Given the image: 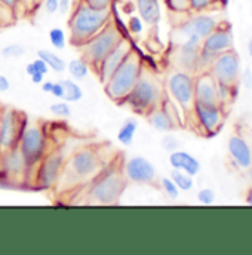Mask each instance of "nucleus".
<instances>
[{
	"label": "nucleus",
	"instance_id": "1",
	"mask_svg": "<svg viewBox=\"0 0 252 255\" xmlns=\"http://www.w3.org/2000/svg\"><path fill=\"white\" fill-rule=\"evenodd\" d=\"M70 12L68 31L74 48L85 45L112 21L110 7H97L86 0H77Z\"/></svg>",
	"mask_w": 252,
	"mask_h": 255
},
{
	"label": "nucleus",
	"instance_id": "2",
	"mask_svg": "<svg viewBox=\"0 0 252 255\" xmlns=\"http://www.w3.org/2000/svg\"><path fill=\"white\" fill-rule=\"evenodd\" d=\"M165 97L166 92L160 79L151 70L144 67L124 104H126L133 113L139 116H147L151 110L163 103Z\"/></svg>",
	"mask_w": 252,
	"mask_h": 255
},
{
	"label": "nucleus",
	"instance_id": "3",
	"mask_svg": "<svg viewBox=\"0 0 252 255\" xmlns=\"http://www.w3.org/2000/svg\"><path fill=\"white\" fill-rule=\"evenodd\" d=\"M126 181L122 166L118 163H107L91 181L86 190V197L91 203L97 205H116L124 191Z\"/></svg>",
	"mask_w": 252,
	"mask_h": 255
},
{
	"label": "nucleus",
	"instance_id": "4",
	"mask_svg": "<svg viewBox=\"0 0 252 255\" xmlns=\"http://www.w3.org/2000/svg\"><path fill=\"white\" fill-rule=\"evenodd\" d=\"M106 165L107 163H104V157L98 145L79 147L65 159L60 183L68 181V184H79L91 181Z\"/></svg>",
	"mask_w": 252,
	"mask_h": 255
},
{
	"label": "nucleus",
	"instance_id": "5",
	"mask_svg": "<svg viewBox=\"0 0 252 255\" xmlns=\"http://www.w3.org/2000/svg\"><path fill=\"white\" fill-rule=\"evenodd\" d=\"M144 68V63L138 52L132 51L124 63L118 67V70L109 77L107 82L103 83L106 95L116 104H124L127 94L135 86L141 71Z\"/></svg>",
	"mask_w": 252,
	"mask_h": 255
},
{
	"label": "nucleus",
	"instance_id": "6",
	"mask_svg": "<svg viewBox=\"0 0 252 255\" xmlns=\"http://www.w3.org/2000/svg\"><path fill=\"white\" fill-rule=\"evenodd\" d=\"M18 148L21 154L24 156V160L28 166V169L33 171L37 166V163L45 157V154L51 150L49 148V138L40 122H28L21 132Z\"/></svg>",
	"mask_w": 252,
	"mask_h": 255
},
{
	"label": "nucleus",
	"instance_id": "7",
	"mask_svg": "<svg viewBox=\"0 0 252 255\" xmlns=\"http://www.w3.org/2000/svg\"><path fill=\"white\" fill-rule=\"evenodd\" d=\"M124 34L118 28V25L110 21L100 33H97L91 40H88L85 45H82L80 54L88 61L89 67L97 73L100 64L110 54V51L122 40Z\"/></svg>",
	"mask_w": 252,
	"mask_h": 255
},
{
	"label": "nucleus",
	"instance_id": "8",
	"mask_svg": "<svg viewBox=\"0 0 252 255\" xmlns=\"http://www.w3.org/2000/svg\"><path fill=\"white\" fill-rule=\"evenodd\" d=\"M165 92L171 101L184 113H190L194 104V76L186 70H174L166 77Z\"/></svg>",
	"mask_w": 252,
	"mask_h": 255
},
{
	"label": "nucleus",
	"instance_id": "9",
	"mask_svg": "<svg viewBox=\"0 0 252 255\" xmlns=\"http://www.w3.org/2000/svg\"><path fill=\"white\" fill-rule=\"evenodd\" d=\"M65 156L60 148L49 150L33 171V184L40 190H51L58 186L63 175Z\"/></svg>",
	"mask_w": 252,
	"mask_h": 255
},
{
	"label": "nucleus",
	"instance_id": "10",
	"mask_svg": "<svg viewBox=\"0 0 252 255\" xmlns=\"http://www.w3.org/2000/svg\"><path fill=\"white\" fill-rule=\"evenodd\" d=\"M233 49V33L230 25L223 27L221 24L217 25V28L206 36L202 40V48L199 54V67L197 70H205L209 68V65L223 52H227ZM208 71V70H206Z\"/></svg>",
	"mask_w": 252,
	"mask_h": 255
},
{
	"label": "nucleus",
	"instance_id": "11",
	"mask_svg": "<svg viewBox=\"0 0 252 255\" xmlns=\"http://www.w3.org/2000/svg\"><path fill=\"white\" fill-rule=\"evenodd\" d=\"M209 74L223 88L233 89L241 79V58L235 49L220 54L208 68Z\"/></svg>",
	"mask_w": 252,
	"mask_h": 255
},
{
	"label": "nucleus",
	"instance_id": "12",
	"mask_svg": "<svg viewBox=\"0 0 252 255\" xmlns=\"http://www.w3.org/2000/svg\"><path fill=\"white\" fill-rule=\"evenodd\" d=\"M27 124V116L12 107L0 110V151L18 147L21 132Z\"/></svg>",
	"mask_w": 252,
	"mask_h": 255
},
{
	"label": "nucleus",
	"instance_id": "13",
	"mask_svg": "<svg viewBox=\"0 0 252 255\" xmlns=\"http://www.w3.org/2000/svg\"><path fill=\"white\" fill-rule=\"evenodd\" d=\"M194 116L196 125L206 136H212L220 132L224 122V113L221 104H203L194 103L190 112Z\"/></svg>",
	"mask_w": 252,
	"mask_h": 255
},
{
	"label": "nucleus",
	"instance_id": "14",
	"mask_svg": "<svg viewBox=\"0 0 252 255\" xmlns=\"http://www.w3.org/2000/svg\"><path fill=\"white\" fill-rule=\"evenodd\" d=\"M124 175L127 183L139 186H151L157 181L156 166L144 156H132L122 166Z\"/></svg>",
	"mask_w": 252,
	"mask_h": 255
},
{
	"label": "nucleus",
	"instance_id": "15",
	"mask_svg": "<svg viewBox=\"0 0 252 255\" xmlns=\"http://www.w3.org/2000/svg\"><path fill=\"white\" fill-rule=\"evenodd\" d=\"M0 174L13 183H22L31 175L18 147L0 151Z\"/></svg>",
	"mask_w": 252,
	"mask_h": 255
},
{
	"label": "nucleus",
	"instance_id": "16",
	"mask_svg": "<svg viewBox=\"0 0 252 255\" xmlns=\"http://www.w3.org/2000/svg\"><path fill=\"white\" fill-rule=\"evenodd\" d=\"M220 22L217 21V18H214L212 15L208 13H196L193 16H190L189 19H186L180 27H178V34L183 39L187 37H199L200 40H203L206 36H209L218 25Z\"/></svg>",
	"mask_w": 252,
	"mask_h": 255
},
{
	"label": "nucleus",
	"instance_id": "17",
	"mask_svg": "<svg viewBox=\"0 0 252 255\" xmlns=\"http://www.w3.org/2000/svg\"><path fill=\"white\" fill-rule=\"evenodd\" d=\"M132 51H133L132 43L126 37H122V40L110 51V54L103 60V63L100 64V67L97 70V76H98L100 82L101 83L107 82L109 77L118 70V67L125 61L126 57Z\"/></svg>",
	"mask_w": 252,
	"mask_h": 255
},
{
	"label": "nucleus",
	"instance_id": "18",
	"mask_svg": "<svg viewBox=\"0 0 252 255\" xmlns=\"http://www.w3.org/2000/svg\"><path fill=\"white\" fill-rule=\"evenodd\" d=\"M194 103L221 104V89L209 71H202L194 77Z\"/></svg>",
	"mask_w": 252,
	"mask_h": 255
},
{
	"label": "nucleus",
	"instance_id": "19",
	"mask_svg": "<svg viewBox=\"0 0 252 255\" xmlns=\"http://www.w3.org/2000/svg\"><path fill=\"white\" fill-rule=\"evenodd\" d=\"M202 48V40L199 37H187L183 40V43L178 48L177 52V64L181 70H186L190 73L197 71L199 67V54Z\"/></svg>",
	"mask_w": 252,
	"mask_h": 255
},
{
	"label": "nucleus",
	"instance_id": "20",
	"mask_svg": "<svg viewBox=\"0 0 252 255\" xmlns=\"http://www.w3.org/2000/svg\"><path fill=\"white\" fill-rule=\"evenodd\" d=\"M145 118H147L148 124L151 125L153 129H156L159 132H163V133H168V132L174 130L178 125L177 115L172 113L166 97H165L163 103L159 107H156L154 110H151Z\"/></svg>",
	"mask_w": 252,
	"mask_h": 255
},
{
	"label": "nucleus",
	"instance_id": "21",
	"mask_svg": "<svg viewBox=\"0 0 252 255\" xmlns=\"http://www.w3.org/2000/svg\"><path fill=\"white\" fill-rule=\"evenodd\" d=\"M229 154L232 156L233 162L241 169H248L252 160V150L250 144L239 135H232L227 141Z\"/></svg>",
	"mask_w": 252,
	"mask_h": 255
},
{
	"label": "nucleus",
	"instance_id": "22",
	"mask_svg": "<svg viewBox=\"0 0 252 255\" xmlns=\"http://www.w3.org/2000/svg\"><path fill=\"white\" fill-rule=\"evenodd\" d=\"M169 165L172 169H178V171H184L186 174H189L191 177L199 175L200 172V162L190 154L189 151L184 150H175L172 153H169Z\"/></svg>",
	"mask_w": 252,
	"mask_h": 255
},
{
	"label": "nucleus",
	"instance_id": "23",
	"mask_svg": "<svg viewBox=\"0 0 252 255\" xmlns=\"http://www.w3.org/2000/svg\"><path fill=\"white\" fill-rule=\"evenodd\" d=\"M135 7L144 24L147 25L159 24L162 18V9L159 0H135Z\"/></svg>",
	"mask_w": 252,
	"mask_h": 255
},
{
	"label": "nucleus",
	"instance_id": "24",
	"mask_svg": "<svg viewBox=\"0 0 252 255\" xmlns=\"http://www.w3.org/2000/svg\"><path fill=\"white\" fill-rule=\"evenodd\" d=\"M136 130H138V122L136 119H126L125 122L122 124V127L119 128V132H118V141L125 145L129 147L132 145L133 139H135V135H136Z\"/></svg>",
	"mask_w": 252,
	"mask_h": 255
},
{
	"label": "nucleus",
	"instance_id": "25",
	"mask_svg": "<svg viewBox=\"0 0 252 255\" xmlns=\"http://www.w3.org/2000/svg\"><path fill=\"white\" fill-rule=\"evenodd\" d=\"M37 57L42 58L45 63L48 64L49 70L55 71V73H64L67 70V63L64 61L60 55H57L55 52L52 51H48V49H40L37 51Z\"/></svg>",
	"mask_w": 252,
	"mask_h": 255
},
{
	"label": "nucleus",
	"instance_id": "26",
	"mask_svg": "<svg viewBox=\"0 0 252 255\" xmlns=\"http://www.w3.org/2000/svg\"><path fill=\"white\" fill-rule=\"evenodd\" d=\"M64 86V101L67 103H79L83 98V91L77 80L74 79H64L61 80Z\"/></svg>",
	"mask_w": 252,
	"mask_h": 255
},
{
	"label": "nucleus",
	"instance_id": "27",
	"mask_svg": "<svg viewBox=\"0 0 252 255\" xmlns=\"http://www.w3.org/2000/svg\"><path fill=\"white\" fill-rule=\"evenodd\" d=\"M67 70H68L71 79L83 80L89 74L91 67H89V64H88V61L83 57H79V58H74L70 63H67Z\"/></svg>",
	"mask_w": 252,
	"mask_h": 255
},
{
	"label": "nucleus",
	"instance_id": "28",
	"mask_svg": "<svg viewBox=\"0 0 252 255\" xmlns=\"http://www.w3.org/2000/svg\"><path fill=\"white\" fill-rule=\"evenodd\" d=\"M169 177H171V180L177 184V187L180 189V191H190L194 187V177L186 174L184 171L172 169Z\"/></svg>",
	"mask_w": 252,
	"mask_h": 255
},
{
	"label": "nucleus",
	"instance_id": "29",
	"mask_svg": "<svg viewBox=\"0 0 252 255\" xmlns=\"http://www.w3.org/2000/svg\"><path fill=\"white\" fill-rule=\"evenodd\" d=\"M49 42L55 49H64L67 46V34L63 28L54 27L49 30Z\"/></svg>",
	"mask_w": 252,
	"mask_h": 255
},
{
	"label": "nucleus",
	"instance_id": "30",
	"mask_svg": "<svg viewBox=\"0 0 252 255\" xmlns=\"http://www.w3.org/2000/svg\"><path fill=\"white\" fill-rule=\"evenodd\" d=\"M25 52H27V49L22 45L10 43V45H6L1 49V57L6 58V60H16V58H21Z\"/></svg>",
	"mask_w": 252,
	"mask_h": 255
},
{
	"label": "nucleus",
	"instance_id": "31",
	"mask_svg": "<svg viewBox=\"0 0 252 255\" xmlns=\"http://www.w3.org/2000/svg\"><path fill=\"white\" fill-rule=\"evenodd\" d=\"M49 112H51L54 116L60 118V119H68V118L71 116V113H73L70 103H67V101H64V100L58 101V103H54V104L49 107Z\"/></svg>",
	"mask_w": 252,
	"mask_h": 255
},
{
	"label": "nucleus",
	"instance_id": "32",
	"mask_svg": "<svg viewBox=\"0 0 252 255\" xmlns=\"http://www.w3.org/2000/svg\"><path fill=\"white\" fill-rule=\"evenodd\" d=\"M25 73L28 74V76H31V74H34V73H42V74H48L49 73V67H48V64L45 63L42 58H36V60H33L31 63H28L25 65Z\"/></svg>",
	"mask_w": 252,
	"mask_h": 255
},
{
	"label": "nucleus",
	"instance_id": "33",
	"mask_svg": "<svg viewBox=\"0 0 252 255\" xmlns=\"http://www.w3.org/2000/svg\"><path fill=\"white\" fill-rule=\"evenodd\" d=\"M160 187L165 191V194L169 199H178L180 197V189L177 187V184L171 180V177H163L160 180Z\"/></svg>",
	"mask_w": 252,
	"mask_h": 255
},
{
	"label": "nucleus",
	"instance_id": "34",
	"mask_svg": "<svg viewBox=\"0 0 252 255\" xmlns=\"http://www.w3.org/2000/svg\"><path fill=\"white\" fill-rule=\"evenodd\" d=\"M127 31L132 36H139L144 31V21L139 18V15H130L127 18Z\"/></svg>",
	"mask_w": 252,
	"mask_h": 255
},
{
	"label": "nucleus",
	"instance_id": "35",
	"mask_svg": "<svg viewBox=\"0 0 252 255\" xmlns=\"http://www.w3.org/2000/svg\"><path fill=\"white\" fill-rule=\"evenodd\" d=\"M15 22V9L0 4V27H9Z\"/></svg>",
	"mask_w": 252,
	"mask_h": 255
},
{
	"label": "nucleus",
	"instance_id": "36",
	"mask_svg": "<svg viewBox=\"0 0 252 255\" xmlns=\"http://www.w3.org/2000/svg\"><path fill=\"white\" fill-rule=\"evenodd\" d=\"M160 144H162V148H163L165 151H168V153H172V151H175V150L181 148V141H180L177 136L169 135V132L162 138Z\"/></svg>",
	"mask_w": 252,
	"mask_h": 255
},
{
	"label": "nucleus",
	"instance_id": "37",
	"mask_svg": "<svg viewBox=\"0 0 252 255\" xmlns=\"http://www.w3.org/2000/svg\"><path fill=\"white\" fill-rule=\"evenodd\" d=\"M217 0H189L190 10L191 12H196V13H200V12H205L206 9H209Z\"/></svg>",
	"mask_w": 252,
	"mask_h": 255
},
{
	"label": "nucleus",
	"instance_id": "38",
	"mask_svg": "<svg viewBox=\"0 0 252 255\" xmlns=\"http://www.w3.org/2000/svg\"><path fill=\"white\" fill-rule=\"evenodd\" d=\"M197 200L202 203V205H212L215 202V191L209 187H205V189H200L197 191Z\"/></svg>",
	"mask_w": 252,
	"mask_h": 255
},
{
	"label": "nucleus",
	"instance_id": "39",
	"mask_svg": "<svg viewBox=\"0 0 252 255\" xmlns=\"http://www.w3.org/2000/svg\"><path fill=\"white\" fill-rule=\"evenodd\" d=\"M168 4L171 7V10L183 13V12H189L190 4L189 0H168Z\"/></svg>",
	"mask_w": 252,
	"mask_h": 255
},
{
	"label": "nucleus",
	"instance_id": "40",
	"mask_svg": "<svg viewBox=\"0 0 252 255\" xmlns=\"http://www.w3.org/2000/svg\"><path fill=\"white\" fill-rule=\"evenodd\" d=\"M43 9L49 15L57 13L60 10V0H45L43 1Z\"/></svg>",
	"mask_w": 252,
	"mask_h": 255
},
{
	"label": "nucleus",
	"instance_id": "41",
	"mask_svg": "<svg viewBox=\"0 0 252 255\" xmlns=\"http://www.w3.org/2000/svg\"><path fill=\"white\" fill-rule=\"evenodd\" d=\"M51 95H52L54 98H57V100H63L64 86L63 83H61V80H60V82H54V88H52V91H51Z\"/></svg>",
	"mask_w": 252,
	"mask_h": 255
},
{
	"label": "nucleus",
	"instance_id": "42",
	"mask_svg": "<svg viewBox=\"0 0 252 255\" xmlns=\"http://www.w3.org/2000/svg\"><path fill=\"white\" fill-rule=\"evenodd\" d=\"M73 7V0H60V10L61 13H68Z\"/></svg>",
	"mask_w": 252,
	"mask_h": 255
},
{
	"label": "nucleus",
	"instance_id": "43",
	"mask_svg": "<svg viewBox=\"0 0 252 255\" xmlns=\"http://www.w3.org/2000/svg\"><path fill=\"white\" fill-rule=\"evenodd\" d=\"M86 1L97 7H110L113 3V0H86Z\"/></svg>",
	"mask_w": 252,
	"mask_h": 255
},
{
	"label": "nucleus",
	"instance_id": "44",
	"mask_svg": "<svg viewBox=\"0 0 252 255\" xmlns=\"http://www.w3.org/2000/svg\"><path fill=\"white\" fill-rule=\"evenodd\" d=\"M10 89V82L4 74H0V92H7Z\"/></svg>",
	"mask_w": 252,
	"mask_h": 255
},
{
	"label": "nucleus",
	"instance_id": "45",
	"mask_svg": "<svg viewBox=\"0 0 252 255\" xmlns=\"http://www.w3.org/2000/svg\"><path fill=\"white\" fill-rule=\"evenodd\" d=\"M22 0H0V4H4L7 7H12V9H16L19 4H21Z\"/></svg>",
	"mask_w": 252,
	"mask_h": 255
},
{
	"label": "nucleus",
	"instance_id": "46",
	"mask_svg": "<svg viewBox=\"0 0 252 255\" xmlns=\"http://www.w3.org/2000/svg\"><path fill=\"white\" fill-rule=\"evenodd\" d=\"M30 77H31V82H33L34 85H42L43 80H45V74H42V73H34V74H31Z\"/></svg>",
	"mask_w": 252,
	"mask_h": 255
},
{
	"label": "nucleus",
	"instance_id": "47",
	"mask_svg": "<svg viewBox=\"0 0 252 255\" xmlns=\"http://www.w3.org/2000/svg\"><path fill=\"white\" fill-rule=\"evenodd\" d=\"M52 88H54V82H45L43 80V83H42V91L45 92V94H51V91H52Z\"/></svg>",
	"mask_w": 252,
	"mask_h": 255
},
{
	"label": "nucleus",
	"instance_id": "48",
	"mask_svg": "<svg viewBox=\"0 0 252 255\" xmlns=\"http://www.w3.org/2000/svg\"><path fill=\"white\" fill-rule=\"evenodd\" d=\"M247 203L252 206V187L248 190V193H247Z\"/></svg>",
	"mask_w": 252,
	"mask_h": 255
},
{
	"label": "nucleus",
	"instance_id": "49",
	"mask_svg": "<svg viewBox=\"0 0 252 255\" xmlns=\"http://www.w3.org/2000/svg\"><path fill=\"white\" fill-rule=\"evenodd\" d=\"M248 54L252 57V37L250 39V42H248Z\"/></svg>",
	"mask_w": 252,
	"mask_h": 255
},
{
	"label": "nucleus",
	"instance_id": "50",
	"mask_svg": "<svg viewBox=\"0 0 252 255\" xmlns=\"http://www.w3.org/2000/svg\"><path fill=\"white\" fill-rule=\"evenodd\" d=\"M248 174H250V180H251V183H252V160H251V165H250V168H248Z\"/></svg>",
	"mask_w": 252,
	"mask_h": 255
}]
</instances>
